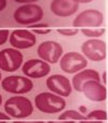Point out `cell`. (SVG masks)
Wrapping results in <instances>:
<instances>
[{
    "mask_svg": "<svg viewBox=\"0 0 108 123\" xmlns=\"http://www.w3.org/2000/svg\"><path fill=\"white\" fill-rule=\"evenodd\" d=\"M35 106L39 111L53 114L63 111L66 106V101L62 96H58L54 93L44 92L36 96Z\"/></svg>",
    "mask_w": 108,
    "mask_h": 123,
    "instance_id": "1",
    "label": "cell"
},
{
    "mask_svg": "<svg viewBox=\"0 0 108 123\" xmlns=\"http://www.w3.org/2000/svg\"><path fill=\"white\" fill-rule=\"evenodd\" d=\"M5 110L11 119H24L32 113L34 106L28 98L23 96H14L5 101Z\"/></svg>",
    "mask_w": 108,
    "mask_h": 123,
    "instance_id": "2",
    "label": "cell"
},
{
    "mask_svg": "<svg viewBox=\"0 0 108 123\" xmlns=\"http://www.w3.org/2000/svg\"><path fill=\"white\" fill-rule=\"evenodd\" d=\"M43 18V9L35 3H25L15 10L13 19L22 25H31Z\"/></svg>",
    "mask_w": 108,
    "mask_h": 123,
    "instance_id": "3",
    "label": "cell"
},
{
    "mask_svg": "<svg viewBox=\"0 0 108 123\" xmlns=\"http://www.w3.org/2000/svg\"><path fill=\"white\" fill-rule=\"evenodd\" d=\"M2 88L8 93L14 95H22V94L29 93L34 88V83L29 77L21 76V75H11L2 80Z\"/></svg>",
    "mask_w": 108,
    "mask_h": 123,
    "instance_id": "4",
    "label": "cell"
},
{
    "mask_svg": "<svg viewBox=\"0 0 108 123\" xmlns=\"http://www.w3.org/2000/svg\"><path fill=\"white\" fill-rule=\"evenodd\" d=\"M23 55L15 48H7L0 51V70L5 72H14L21 68Z\"/></svg>",
    "mask_w": 108,
    "mask_h": 123,
    "instance_id": "5",
    "label": "cell"
},
{
    "mask_svg": "<svg viewBox=\"0 0 108 123\" xmlns=\"http://www.w3.org/2000/svg\"><path fill=\"white\" fill-rule=\"evenodd\" d=\"M81 51L90 60L103 61L107 56V46L103 40L97 38H91L82 44Z\"/></svg>",
    "mask_w": 108,
    "mask_h": 123,
    "instance_id": "6",
    "label": "cell"
},
{
    "mask_svg": "<svg viewBox=\"0 0 108 123\" xmlns=\"http://www.w3.org/2000/svg\"><path fill=\"white\" fill-rule=\"evenodd\" d=\"M87 65V61L84 56L78 52H68L61 57L60 67L65 73L74 74L81 70L85 69Z\"/></svg>",
    "mask_w": 108,
    "mask_h": 123,
    "instance_id": "7",
    "label": "cell"
},
{
    "mask_svg": "<svg viewBox=\"0 0 108 123\" xmlns=\"http://www.w3.org/2000/svg\"><path fill=\"white\" fill-rule=\"evenodd\" d=\"M37 54L41 60L48 62L49 64L58 62L63 55V47L58 43L48 40L39 45L37 49Z\"/></svg>",
    "mask_w": 108,
    "mask_h": 123,
    "instance_id": "8",
    "label": "cell"
},
{
    "mask_svg": "<svg viewBox=\"0 0 108 123\" xmlns=\"http://www.w3.org/2000/svg\"><path fill=\"white\" fill-rule=\"evenodd\" d=\"M104 22V15L98 10L87 9L76 16L72 22L74 27H99Z\"/></svg>",
    "mask_w": 108,
    "mask_h": 123,
    "instance_id": "9",
    "label": "cell"
},
{
    "mask_svg": "<svg viewBox=\"0 0 108 123\" xmlns=\"http://www.w3.org/2000/svg\"><path fill=\"white\" fill-rule=\"evenodd\" d=\"M23 73L29 79H40L50 73V64L41 59H30L22 67Z\"/></svg>",
    "mask_w": 108,
    "mask_h": 123,
    "instance_id": "10",
    "label": "cell"
},
{
    "mask_svg": "<svg viewBox=\"0 0 108 123\" xmlns=\"http://www.w3.org/2000/svg\"><path fill=\"white\" fill-rule=\"evenodd\" d=\"M10 44L15 49H27L35 46L37 38L29 30H15L9 35Z\"/></svg>",
    "mask_w": 108,
    "mask_h": 123,
    "instance_id": "11",
    "label": "cell"
},
{
    "mask_svg": "<svg viewBox=\"0 0 108 123\" xmlns=\"http://www.w3.org/2000/svg\"><path fill=\"white\" fill-rule=\"evenodd\" d=\"M46 84V87L50 89V92L58 96H62V97H68L72 89V86H71L69 80L61 74L51 75L50 77H48Z\"/></svg>",
    "mask_w": 108,
    "mask_h": 123,
    "instance_id": "12",
    "label": "cell"
},
{
    "mask_svg": "<svg viewBox=\"0 0 108 123\" xmlns=\"http://www.w3.org/2000/svg\"><path fill=\"white\" fill-rule=\"evenodd\" d=\"M82 92L87 99L92 101H104L107 98V89L99 81L89 80L82 85Z\"/></svg>",
    "mask_w": 108,
    "mask_h": 123,
    "instance_id": "13",
    "label": "cell"
},
{
    "mask_svg": "<svg viewBox=\"0 0 108 123\" xmlns=\"http://www.w3.org/2000/svg\"><path fill=\"white\" fill-rule=\"evenodd\" d=\"M50 8L57 16H70L79 9V3L75 0H53Z\"/></svg>",
    "mask_w": 108,
    "mask_h": 123,
    "instance_id": "14",
    "label": "cell"
},
{
    "mask_svg": "<svg viewBox=\"0 0 108 123\" xmlns=\"http://www.w3.org/2000/svg\"><path fill=\"white\" fill-rule=\"evenodd\" d=\"M89 80H94V81L101 82V77L97 71L93 69H87V70H81L79 72H77L72 77V82H71V86L72 88H75L77 92L82 91V85L84 82L89 81Z\"/></svg>",
    "mask_w": 108,
    "mask_h": 123,
    "instance_id": "15",
    "label": "cell"
},
{
    "mask_svg": "<svg viewBox=\"0 0 108 123\" xmlns=\"http://www.w3.org/2000/svg\"><path fill=\"white\" fill-rule=\"evenodd\" d=\"M58 120L60 121H83V120H87V119L79 111H76V110H67V111H64L63 113L60 114Z\"/></svg>",
    "mask_w": 108,
    "mask_h": 123,
    "instance_id": "16",
    "label": "cell"
},
{
    "mask_svg": "<svg viewBox=\"0 0 108 123\" xmlns=\"http://www.w3.org/2000/svg\"><path fill=\"white\" fill-rule=\"evenodd\" d=\"M105 32H106V30L103 27L102 28H97V27L96 28H92V27L81 28V33L90 38H97V37H99V36H102Z\"/></svg>",
    "mask_w": 108,
    "mask_h": 123,
    "instance_id": "17",
    "label": "cell"
},
{
    "mask_svg": "<svg viewBox=\"0 0 108 123\" xmlns=\"http://www.w3.org/2000/svg\"><path fill=\"white\" fill-rule=\"evenodd\" d=\"M87 120H97V121H106L107 120V112L104 110H93L89 112L85 117Z\"/></svg>",
    "mask_w": 108,
    "mask_h": 123,
    "instance_id": "18",
    "label": "cell"
},
{
    "mask_svg": "<svg viewBox=\"0 0 108 123\" xmlns=\"http://www.w3.org/2000/svg\"><path fill=\"white\" fill-rule=\"evenodd\" d=\"M78 28H61V30H57V33L62 34L63 36H74V35L78 34Z\"/></svg>",
    "mask_w": 108,
    "mask_h": 123,
    "instance_id": "19",
    "label": "cell"
},
{
    "mask_svg": "<svg viewBox=\"0 0 108 123\" xmlns=\"http://www.w3.org/2000/svg\"><path fill=\"white\" fill-rule=\"evenodd\" d=\"M9 35H10V33L8 30H0V46L7 43Z\"/></svg>",
    "mask_w": 108,
    "mask_h": 123,
    "instance_id": "20",
    "label": "cell"
},
{
    "mask_svg": "<svg viewBox=\"0 0 108 123\" xmlns=\"http://www.w3.org/2000/svg\"><path fill=\"white\" fill-rule=\"evenodd\" d=\"M50 32H51L50 28H32V33H34V34L46 35V34H49Z\"/></svg>",
    "mask_w": 108,
    "mask_h": 123,
    "instance_id": "21",
    "label": "cell"
},
{
    "mask_svg": "<svg viewBox=\"0 0 108 123\" xmlns=\"http://www.w3.org/2000/svg\"><path fill=\"white\" fill-rule=\"evenodd\" d=\"M30 27L32 28H49V25L48 24H31V26Z\"/></svg>",
    "mask_w": 108,
    "mask_h": 123,
    "instance_id": "22",
    "label": "cell"
},
{
    "mask_svg": "<svg viewBox=\"0 0 108 123\" xmlns=\"http://www.w3.org/2000/svg\"><path fill=\"white\" fill-rule=\"evenodd\" d=\"M11 119V117L8 116V114H5L3 112H0V121H8Z\"/></svg>",
    "mask_w": 108,
    "mask_h": 123,
    "instance_id": "23",
    "label": "cell"
},
{
    "mask_svg": "<svg viewBox=\"0 0 108 123\" xmlns=\"http://www.w3.org/2000/svg\"><path fill=\"white\" fill-rule=\"evenodd\" d=\"M15 2H19V3H34L36 2V1H38V0H14Z\"/></svg>",
    "mask_w": 108,
    "mask_h": 123,
    "instance_id": "24",
    "label": "cell"
},
{
    "mask_svg": "<svg viewBox=\"0 0 108 123\" xmlns=\"http://www.w3.org/2000/svg\"><path fill=\"white\" fill-rule=\"evenodd\" d=\"M7 7V0H0V12L5 9Z\"/></svg>",
    "mask_w": 108,
    "mask_h": 123,
    "instance_id": "25",
    "label": "cell"
},
{
    "mask_svg": "<svg viewBox=\"0 0 108 123\" xmlns=\"http://www.w3.org/2000/svg\"><path fill=\"white\" fill-rule=\"evenodd\" d=\"M77 1L78 3H89V2H92L93 0H75Z\"/></svg>",
    "mask_w": 108,
    "mask_h": 123,
    "instance_id": "26",
    "label": "cell"
},
{
    "mask_svg": "<svg viewBox=\"0 0 108 123\" xmlns=\"http://www.w3.org/2000/svg\"><path fill=\"white\" fill-rule=\"evenodd\" d=\"M103 82H104V84L107 83V72L103 73Z\"/></svg>",
    "mask_w": 108,
    "mask_h": 123,
    "instance_id": "27",
    "label": "cell"
},
{
    "mask_svg": "<svg viewBox=\"0 0 108 123\" xmlns=\"http://www.w3.org/2000/svg\"><path fill=\"white\" fill-rule=\"evenodd\" d=\"M1 104H2V96L0 95V106H1Z\"/></svg>",
    "mask_w": 108,
    "mask_h": 123,
    "instance_id": "28",
    "label": "cell"
},
{
    "mask_svg": "<svg viewBox=\"0 0 108 123\" xmlns=\"http://www.w3.org/2000/svg\"><path fill=\"white\" fill-rule=\"evenodd\" d=\"M0 81H1V72H0Z\"/></svg>",
    "mask_w": 108,
    "mask_h": 123,
    "instance_id": "29",
    "label": "cell"
}]
</instances>
